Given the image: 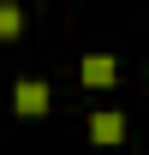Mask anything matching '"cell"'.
Listing matches in <instances>:
<instances>
[{"mask_svg": "<svg viewBox=\"0 0 149 155\" xmlns=\"http://www.w3.org/2000/svg\"><path fill=\"white\" fill-rule=\"evenodd\" d=\"M12 107H18L24 119H36V114H48V84H42V78H24L18 90H12Z\"/></svg>", "mask_w": 149, "mask_h": 155, "instance_id": "6da1fadb", "label": "cell"}, {"mask_svg": "<svg viewBox=\"0 0 149 155\" xmlns=\"http://www.w3.org/2000/svg\"><path fill=\"white\" fill-rule=\"evenodd\" d=\"M78 72H84V84H90V90H108L113 78H119V66H113V54H90Z\"/></svg>", "mask_w": 149, "mask_h": 155, "instance_id": "7a4b0ae2", "label": "cell"}, {"mask_svg": "<svg viewBox=\"0 0 149 155\" xmlns=\"http://www.w3.org/2000/svg\"><path fill=\"white\" fill-rule=\"evenodd\" d=\"M90 137L95 143H119V137H125V114H113V107L90 114Z\"/></svg>", "mask_w": 149, "mask_h": 155, "instance_id": "3957f363", "label": "cell"}, {"mask_svg": "<svg viewBox=\"0 0 149 155\" xmlns=\"http://www.w3.org/2000/svg\"><path fill=\"white\" fill-rule=\"evenodd\" d=\"M18 30H24V6L18 0H0V42H12Z\"/></svg>", "mask_w": 149, "mask_h": 155, "instance_id": "277c9868", "label": "cell"}]
</instances>
